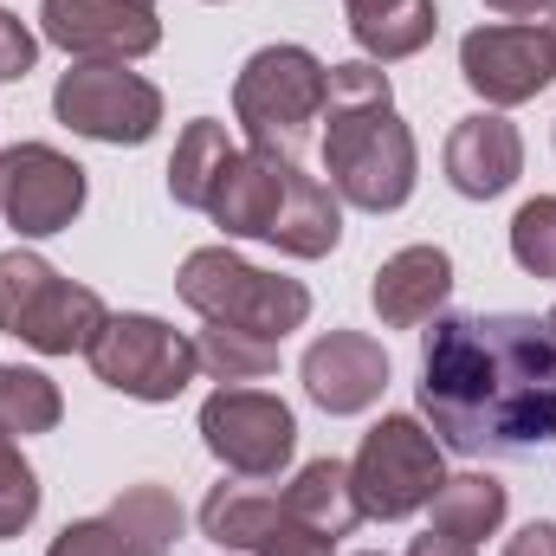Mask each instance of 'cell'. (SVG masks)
Returning <instances> with one entry per match:
<instances>
[{"instance_id": "obj_35", "label": "cell", "mask_w": 556, "mask_h": 556, "mask_svg": "<svg viewBox=\"0 0 556 556\" xmlns=\"http://www.w3.org/2000/svg\"><path fill=\"white\" fill-rule=\"evenodd\" d=\"M142 7H155V0H142Z\"/></svg>"}, {"instance_id": "obj_32", "label": "cell", "mask_w": 556, "mask_h": 556, "mask_svg": "<svg viewBox=\"0 0 556 556\" xmlns=\"http://www.w3.org/2000/svg\"><path fill=\"white\" fill-rule=\"evenodd\" d=\"M492 13H505V20H538V13H551L556 0H485Z\"/></svg>"}, {"instance_id": "obj_1", "label": "cell", "mask_w": 556, "mask_h": 556, "mask_svg": "<svg viewBox=\"0 0 556 556\" xmlns=\"http://www.w3.org/2000/svg\"><path fill=\"white\" fill-rule=\"evenodd\" d=\"M420 415L466 459H531L556 440V343L525 311H440L420 337Z\"/></svg>"}, {"instance_id": "obj_10", "label": "cell", "mask_w": 556, "mask_h": 556, "mask_svg": "<svg viewBox=\"0 0 556 556\" xmlns=\"http://www.w3.org/2000/svg\"><path fill=\"white\" fill-rule=\"evenodd\" d=\"M52 117L72 130V137L91 142H149L162 124V91L130 72V65H72L59 85H52Z\"/></svg>"}, {"instance_id": "obj_30", "label": "cell", "mask_w": 556, "mask_h": 556, "mask_svg": "<svg viewBox=\"0 0 556 556\" xmlns=\"http://www.w3.org/2000/svg\"><path fill=\"white\" fill-rule=\"evenodd\" d=\"M505 556H556V518H531L518 538H505Z\"/></svg>"}, {"instance_id": "obj_23", "label": "cell", "mask_w": 556, "mask_h": 556, "mask_svg": "<svg viewBox=\"0 0 556 556\" xmlns=\"http://www.w3.org/2000/svg\"><path fill=\"white\" fill-rule=\"evenodd\" d=\"M59 420H65V395L46 369H20V363L0 369V433L26 440V433H52Z\"/></svg>"}, {"instance_id": "obj_34", "label": "cell", "mask_w": 556, "mask_h": 556, "mask_svg": "<svg viewBox=\"0 0 556 556\" xmlns=\"http://www.w3.org/2000/svg\"><path fill=\"white\" fill-rule=\"evenodd\" d=\"M356 556H389V551H356Z\"/></svg>"}, {"instance_id": "obj_27", "label": "cell", "mask_w": 556, "mask_h": 556, "mask_svg": "<svg viewBox=\"0 0 556 556\" xmlns=\"http://www.w3.org/2000/svg\"><path fill=\"white\" fill-rule=\"evenodd\" d=\"M46 556H142V544L111 518V511H104V518H78V525H65Z\"/></svg>"}, {"instance_id": "obj_8", "label": "cell", "mask_w": 556, "mask_h": 556, "mask_svg": "<svg viewBox=\"0 0 556 556\" xmlns=\"http://www.w3.org/2000/svg\"><path fill=\"white\" fill-rule=\"evenodd\" d=\"M85 363H91V376H98L104 389H117V395H130V402H175V395L194 382V369H201L194 337H181L175 324H162V317H149V311L111 317V324L98 330V343L85 350Z\"/></svg>"}, {"instance_id": "obj_7", "label": "cell", "mask_w": 556, "mask_h": 556, "mask_svg": "<svg viewBox=\"0 0 556 556\" xmlns=\"http://www.w3.org/2000/svg\"><path fill=\"white\" fill-rule=\"evenodd\" d=\"M350 485H356L363 518L395 525V518L427 511L433 492L446 485V459H440L433 427H420L415 415H382L350 459Z\"/></svg>"}, {"instance_id": "obj_11", "label": "cell", "mask_w": 556, "mask_h": 556, "mask_svg": "<svg viewBox=\"0 0 556 556\" xmlns=\"http://www.w3.org/2000/svg\"><path fill=\"white\" fill-rule=\"evenodd\" d=\"M459 78L492 104V111H511V104H531L556 85V33L538 20H492V26H472L459 39Z\"/></svg>"}, {"instance_id": "obj_14", "label": "cell", "mask_w": 556, "mask_h": 556, "mask_svg": "<svg viewBox=\"0 0 556 556\" xmlns=\"http://www.w3.org/2000/svg\"><path fill=\"white\" fill-rule=\"evenodd\" d=\"M298 376H304V395H311L324 415H363V408H376L382 389H389V350H382L369 330H324V337L304 350Z\"/></svg>"}, {"instance_id": "obj_31", "label": "cell", "mask_w": 556, "mask_h": 556, "mask_svg": "<svg viewBox=\"0 0 556 556\" xmlns=\"http://www.w3.org/2000/svg\"><path fill=\"white\" fill-rule=\"evenodd\" d=\"M408 556H479V544H459V538H446V531H427L408 544Z\"/></svg>"}, {"instance_id": "obj_12", "label": "cell", "mask_w": 556, "mask_h": 556, "mask_svg": "<svg viewBox=\"0 0 556 556\" xmlns=\"http://www.w3.org/2000/svg\"><path fill=\"white\" fill-rule=\"evenodd\" d=\"M85 168L52 149V142H13L0 149V220L20 233V240H52L65 233L78 214H85Z\"/></svg>"}, {"instance_id": "obj_36", "label": "cell", "mask_w": 556, "mask_h": 556, "mask_svg": "<svg viewBox=\"0 0 556 556\" xmlns=\"http://www.w3.org/2000/svg\"><path fill=\"white\" fill-rule=\"evenodd\" d=\"M551 33H556V26H551Z\"/></svg>"}, {"instance_id": "obj_19", "label": "cell", "mask_w": 556, "mask_h": 556, "mask_svg": "<svg viewBox=\"0 0 556 556\" xmlns=\"http://www.w3.org/2000/svg\"><path fill=\"white\" fill-rule=\"evenodd\" d=\"M233 155H240V149H233V137H227L220 117H194V124L175 137V155H168V194H175V207L207 214V201H214V188H220V175H227Z\"/></svg>"}, {"instance_id": "obj_4", "label": "cell", "mask_w": 556, "mask_h": 556, "mask_svg": "<svg viewBox=\"0 0 556 556\" xmlns=\"http://www.w3.org/2000/svg\"><path fill=\"white\" fill-rule=\"evenodd\" d=\"M175 291L201 324L253 330V337H273V343H285L311 317V285L304 278L260 273L253 260H240L227 247H194L175 273Z\"/></svg>"}, {"instance_id": "obj_17", "label": "cell", "mask_w": 556, "mask_h": 556, "mask_svg": "<svg viewBox=\"0 0 556 556\" xmlns=\"http://www.w3.org/2000/svg\"><path fill=\"white\" fill-rule=\"evenodd\" d=\"M343 20H350V39L363 46V59H376V65L415 59L440 33L433 0H343Z\"/></svg>"}, {"instance_id": "obj_26", "label": "cell", "mask_w": 556, "mask_h": 556, "mask_svg": "<svg viewBox=\"0 0 556 556\" xmlns=\"http://www.w3.org/2000/svg\"><path fill=\"white\" fill-rule=\"evenodd\" d=\"M39 518V472L26 466L20 440L0 433V538H20Z\"/></svg>"}, {"instance_id": "obj_3", "label": "cell", "mask_w": 556, "mask_h": 556, "mask_svg": "<svg viewBox=\"0 0 556 556\" xmlns=\"http://www.w3.org/2000/svg\"><path fill=\"white\" fill-rule=\"evenodd\" d=\"M207 220L227 240H266L291 260H324L343 240V201L330 181L304 175L298 155L240 149L207 201Z\"/></svg>"}, {"instance_id": "obj_29", "label": "cell", "mask_w": 556, "mask_h": 556, "mask_svg": "<svg viewBox=\"0 0 556 556\" xmlns=\"http://www.w3.org/2000/svg\"><path fill=\"white\" fill-rule=\"evenodd\" d=\"M253 556H330V538H317V531L298 525V518H278L273 531L260 538V551Z\"/></svg>"}, {"instance_id": "obj_13", "label": "cell", "mask_w": 556, "mask_h": 556, "mask_svg": "<svg viewBox=\"0 0 556 556\" xmlns=\"http://www.w3.org/2000/svg\"><path fill=\"white\" fill-rule=\"evenodd\" d=\"M39 39L78 65H130L162 46V20L142 0H39Z\"/></svg>"}, {"instance_id": "obj_25", "label": "cell", "mask_w": 556, "mask_h": 556, "mask_svg": "<svg viewBox=\"0 0 556 556\" xmlns=\"http://www.w3.org/2000/svg\"><path fill=\"white\" fill-rule=\"evenodd\" d=\"M511 260L531 278H556V194H538L511 214Z\"/></svg>"}, {"instance_id": "obj_6", "label": "cell", "mask_w": 556, "mask_h": 556, "mask_svg": "<svg viewBox=\"0 0 556 556\" xmlns=\"http://www.w3.org/2000/svg\"><path fill=\"white\" fill-rule=\"evenodd\" d=\"M104 324L111 311L91 285H72L26 247L0 253V330L7 337L33 343L39 356H85Z\"/></svg>"}, {"instance_id": "obj_15", "label": "cell", "mask_w": 556, "mask_h": 556, "mask_svg": "<svg viewBox=\"0 0 556 556\" xmlns=\"http://www.w3.org/2000/svg\"><path fill=\"white\" fill-rule=\"evenodd\" d=\"M440 168L466 201H498L525 175V137H518V124L505 111H472V117H459L446 130Z\"/></svg>"}, {"instance_id": "obj_18", "label": "cell", "mask_w": 556, "mask_h": 556, "mask_svg": "<svg viewBox=\"0 0 556 556\" xmlns=\"http://www.w3.org/2000/svg\"><path fill=\"white\" fill-rule=\"evenodd\" d=\"M278 505H285V518L311 525V531L330 538V544L363 525V505H356V485H350V466H343V459H311V466H298V479L278 492Z\"/></svg>"}, {"instance_id": "obj_2", "label": "cell", "mask_w": 556, "mask_h": 556, "mask_svg": "<svg viewBox=\"0 0 556 556\" xmlns=\"http://www.w3.org/2000/svg\"><path fill=\"white\" fill-rule=\"evenodd\" d=\"M324 175L337 201L363 214H395L408 207L420 175L415 130L395 111L389 72L376 59L330 65V98H324Z\"/></svg>"}, {"instance_id": "obj_9", "label": "cell", "mask_w": 556, "mask_h": 556, "mask_svg": "<svg viewBox=\"0 0 556 556\" xmlns=\"http://www.w3.org/2000/svg\"><path fill=\"white\" fill-rule=\"evenodd\" d=\"M201 440L207 453L233 472V479H278L298 453V415L266 395V389H247V382H220L207 402H201Z\"/></svg>"}, {"instance_id": "obj_28", "label": "cell", "mask_w": 556, "mask_h": 556, "mask_svg": "<svg viewBox=\"0 0 556 556\" xmlns=\"http://www.w3.org/2000/svg\"><path fill=\"white\" fill-rule=\"evenodd\" d=\"M33 65H39V33H33L20 13L0 7V85H20Z\"/></svg>"}, {"instance_id": "obj_5", "label": "cell", "mask_w": 556, "mask_h": 556, "mask_svg": "<svg viewBox=\"0 0 556 556\" xmlns=\"http://www.w3.org/2000/svg\"><path fill=\"white\" fill-rule=\"evenodd\" d=\"M330 65L311 46H260L233 78V124L247 130V149L298 155L311 142V124H324Z\"/></svg>"}, {"instance_id": "obj_21", "label": "cell", "mask_w": 556, "mask_h": 556, "mask_svg": "<svg viewBox=\"0 0 556 556\" xmlns=\"http://www.w3.org/2000/svg\"><path fill=\"white\" fill-rule=\"evenodd\" d=\"M427 511H433L427 531H446V538H459V544H479V538H492V531L505 525L511 492H505L492 472H459V479H446V485L433 492Z\"/></svg>"}, {"instance_id": "obj_24", "label": "cell", "mask_w": 556, "mask_h": 556, "mask_svg": "<svg viewBox=\"0 0 556 556\" xmlns=\"http://www.w3.org/2000/svg\"><path fill=\"white\" fill-rule=\"evenodd\" d=\"M194 356H201V369H207L214 382H260V376H273L278 369V343L273 337L220 330V324H207V330L194 337Z\"/></svg>"}, {"instance_id": "obj_20", "label": "cell", "mask_w": 556, "mask_h": 556, "mask_svg": "<svg viewBox=\"0 0 556 556\" xmlns=\"http://www.w3.org/2000/svg\"><path fill=\"white\" fill-rule=\"evenodd\" d=\"M285 518L278 492H260L253 479H220L201 498V538L220 551H260V538Z\"/></svg>"}, {"instance_id": "obj_33", "label": "cell", "mask_w": 556, "mask_h": 556, "mask_svg": "<svg viewBox=\"0 0 556 556\" xmlns=\"http://www.w3.org/2000/svg\"><path fill=\"white\" fill-rule=\"evenodd\" d=\"M544 330H551V343H556V304H551V317H544Z\"/></svg>"}, {"instance_id": "obj_16", "label": "cell", "mask_w": 556, "mask_h": 556, "mask_svg": "<svg viewBox=\"0 0 556 556\" xmlns=\"http://www.w3.org/2000/svg\"><path fill=\"white\" fill-rule=\"evenodd\" d=\"M453 298V260L446 247H402L389 253L376 278H369V304L389 330H415V324H433Z\"/></svg>"}, {"instance_id": "obj_22", "label": "cell", "mask_w": 556, "mask_h": 556, "mask_svg": "<svg viewBox=\"0 0 556 556\" xmlns=\"http://www.w3.org/2000/svg\"><path fill=\"white\" fill-rule=\"evenodd\" d=\"M111 518L130 531L142 544V556H175V544L188 538V511H181V498L168 492V485H124L117 498H111Z\"/></svg>"}]
</instances>
